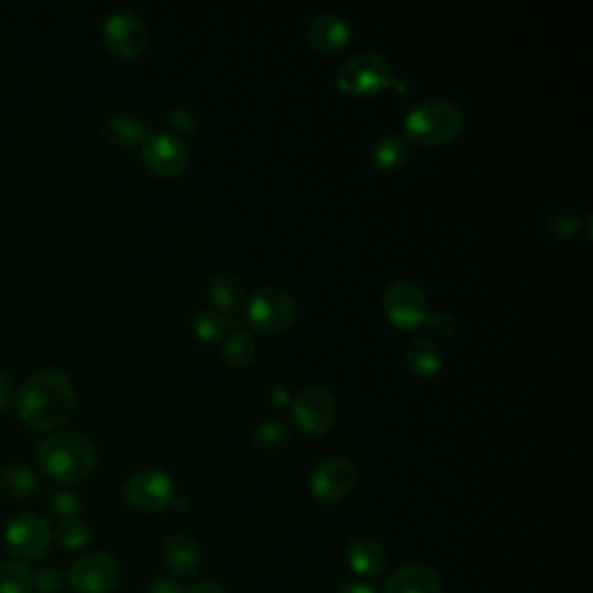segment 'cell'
Listing matches in <instances>:
<instances>
[{
	"label": "cell",
	"mask_w": 593,
	"mask_h": 593,
	"mask_svg": "<svg viewBox=\"0 0 593 593\" xmlns=\"http://www.w3.org/2000/svg\"><path fill=\"white\" fill-rule=\"evenodd\" d=\"M14 397V385L10 381V376H6V373H0V413H3L10 402Z\"/></svg>",
	"instance_id": "cell-35"
},
{
	"label": "cell",
	"mask_w": 593,
	"mask_h": 593,
	"mask_svg": "<svg viewBox=\"0 0 593 593\" xmlns=\"http://www.w3.org/2000/svg\"><path fill=\"white\" fill-rule=\"evenodd\" d=\"M123 498L140 513H161L174 501V482L165 471L144 469L125 480Z\"/></svg>",
	"instance_id": "cell-8"
},
{
	"label": "cell",
	"mask_w": 593,
	"mask_h": 593,
	"mask_svg": "<svg viewBox=\"0 0 593 593\" xmlns=\"http://www.w3.org/2000/svg\"><path fill=\"white\" fill-rule=\"evenodd\" d=\"M237 327V318L216 309H205L193 318L195 334L205 341H221Z\"/></svg>",
	"instance_id": "cell-24"
},
{
	"label": "cell",
	"mask_w": 593,
	"mask_h": 593,
	"mask_svg": "<svg viewBox=\"0 0 593 593\" xmlns=\"http://www.w3.org/2000/svg\"><path fill=\"white\" fill-rule=\"evenodd\" d=\"M358 471L345 457H329L314 469L309 490L322 503H339L355 490Z\"/></svg>",
	"instance_id": "cell-11"
},
{
	"label": "cell",
	"mask_w": 593,
	"mask_h": 593,
	"mask_svg": "<svg viewBox=\"0 0 593 593\" xmlns=\"http://www.w3.org/2000/svg\"><path fill=\"white\" fill-rule=\"evenodd\" d=\"M410 156L408 142L399 135H385L371 149V163L381 172H397Z\"/></svg>",
	"instance_id": "cell-22"
},
{
	"label": "cell",
	"mask_w": 593,
	"mask_h": 593,
	"mask_svg": "<svg viewBox=\"0 0 593 593\" xmlns=\"http://www.w3.org/2000/svg\"><path fill=\"white\" fill-rule=\"evenodd\" d=\"M37 466L61 485H75L94 475L98 452L89 438L77 431H54L37 448Z\"/></svg>",
	"instance_id": "cell-2"
},
{
	"label": "cell",
	"mask_w": 593,
	"mask_h": 593,
	"mask_svg": "<svg viewBox=\"0 0 593 593\" xmlns=\"http://www.w3.org/2000/svg\"><path fill=\"white\" fill-rule=\"evenodd\" d=\"M464 125V114L459 107L443 98H429L410 107V112L404 119L406 135L427 146H438L454 140Z\"/></svg>",
	"instance_id": "cell-3"
},
{
	"label": "cell",
	"mask_w": 593,
	"mask_h": 593,
	"mask_svg": "<svg viewBox=\"0 0 593 593\" xmlns=\"http://www.w3.org/2000/svg\"><path fill=\"white\" fill-rule=\"evenodd\" d=\"M293 417L304 433L320 436L329 431V427L337 420L334 394L322 385L304 387L293 402Z\"/></svg>",
	"instance_id": "cell-10"
},
{
	"label": "cell",
	"mask_w": 593,
	"mask_h": 593,
	"mask_svg": "<svg viewBox=\"0 0 593 593\" xmlns=\"http://www.w3.org/2000/svg\"><path fill=\"white\" fill-rule=\"evenodd\" d=\"M102 40L107 50L119 58H135L146 47L149 31L144 19L138 12L117 10L105 19Z\"/></svg>",
	"instance_id": "cell-9"
},
{
	"label": "cell",
	"mask_w": 593,
	"mask_h": 593,
	"mask_svg": "<svg viewBox=\"0 0 593 593\" xmlns=\"http://www.w3.org/2000/svg\"><path fill=\"white\" fill-rule=\"evenodd\" d=\"M37 492V475L24 464L0 469V494L10 503H21Z\"/></svg>",
	"instance_id": "cell-21"
},
{
	"label": "cell",
	"mask_w": 593,
	"mask_h": 593,
	"mask_svg": "<svg viewBox=\"0 0 593 593\" xmlns=\"http://www.w3.org/2000/svg\"><path fill=\"white\" fill-rule=\"evenodd\" d=\"M337 84L350 96H373L394 84V68L383 52L366 50L343 61Z\"/></svg>",
	"instance_id": "cell-4"
},
{
	"label": "cell",
	"mask_w": 593,
	"mask_h": 593,
	"mask_svg": "<svg viewBox=\"0 0 593 593\" xmlns=\"http://www.w3.org/2000/svg\"><path fill=\"white\" fill-rule=\"evenodd\" d=\"M297 304L295 297L281 288V285H267L260 288L246 306V318L251 327L260 334H278L283 329H288L295 320Z\"/></svg>",
	"instance_id": "cell-5"
},
{
	"label": "cell",
	"mask_w": 593,
	"mask_h": 593,
	"mask_svg": "<svg viewBox=\"0 0 593 593\" xmlns=\"http://www.w3.org/2000/svg\"><path fill=\"white\" fill-rule=\"evenodd\" d=\"M223 358L230 366L234 369H246L255 362L257 358V343L255 337L244 327H234L232 332L226 337L223 345Z\"/></svg>",
	"instance_id": "cell-23"
},
{
	"label": "cell",
	"mask_w": 593,
	"mask_h": 593,
	"mask_svg": "<svg viewBox=\"0 0 593 593\" xmlns=\"http://www.w3.org/2000/svg\"><path fill=\"white\" fill-rule=\"evenodd\" d=\"M142 161L153 174L169 179L186 172L190 163V149L182 138L172 133H151V138L142 144Z\"/></svg>",
	"instance_id": "cell-12"
},
{
	"label": "cell",
	"mask_w": 593,
	"mask_h": 593,
	"mask_svg": "<svg viewBox=\"0 0 593 593\" xmlns=\"http://www.w3.org/2000/svg\"><path fill=\"white\" fill-rule=\"evenodd\" d=\"M105 138L119 149H135L151 138V125L135 114H117L105 123Z\"/></svg>",
	"instance_id": "cell-18"
},
{
	"label": "cell",
	"mask_w": 593,
	"mask_h": 593,
	"mask_svg": "<svg viewBox=\"0 0 593 593\" xmlns=\"http://www.w3.org/2000/svg\"><path fill=\"white\" fill-rule=\"evenodd\" d=\"M337 593H378V591L373 589L371 584H366V582H348Z\"/></svg>",
	"instance_id": "cell-37"
},
{
	"label": "cell",
	"mask_w": 593,
	"mask_h": 593,
	"mask_svg": "<svg viewBox=\"0 0 593 593\" xmlns=\"http://www.w3.org/2000/svg\"><path fill=\"white\" fill-rule=\"evenodd\" d=\"M427 322L431 327V332L438 334V337H452L457 332V327H459L457 318L450 311H438V314L429 316Z\"/></svg>",
	"instance_id": "cell-32"
},
{
	"label": "cell",
	"mask_w": 593,
	"mask_h": 593,
	"mask_svg": "<svg viewBox=\"0 0 593 593\" xmlns=\"http://www.w3.org/2000/svg\"><path fill=\"white\" fill-rule=\"evenodd\" d=\"M549 228H552L559 237L568 239V237H573L582 228V218H580V213L575 209L561 207V209L552 211V216H549Z\"/></svg>",
	"instance_id": "cell-29"
},
{
	"label": "cell",
	"mask_w": 593,
	"mask_h": 593,
	"mask_svg": "<svg viewBox=\"0 0 593 593\" xmlns=\"http://www.w3.org/2000/svg\"><path fill=\"white\" fill-rule=\"evenodd\" d=\"M406 364L410 366L417 376H436L443 366V355L441 348L436 345L433 339L429 337H413V341L406 348Z\"/></svg>",
	"instance_id": "cell-20"
},
{
	"label": "cell",
	"mask_w": 593,
	"mask_h": 593,
	"mask_svg": "<svg viewBox=\"0 0 593 593\" xmlns=\"http://www.w3.org/2000/svg\"><path fill=\"white\" fill-rule=\"evenodd\" d=\"M202 563L200 545H197L188 534H172L163 542V565L167 568L169 578L186 580L197 573Z\"/></svg>",
	"instance_id": "cell-15"
},
{
	"label": "cell",
	"mask_w": 593,
	"mask_h": 593,
	"mask_svg": "<svg viewBox=\"0 0 593 593\" xmlns=\"http://www.w3.org/2000/svg\"><path fill=\"white\" fill-rule=\"evenodd\" d=\"M260 402L265 404L270 410H281L285 406H290V392L285 385L272 383V385H267L265 389L260 392Z\"/></svg>",
	"instance_id": "cell-31"
},
{
	"label": "cell",
	"mask_w": 593,
	"mask_h": 593,
	"mask_svg": "<svg viewBox=\"0 0 593 593\" xmlns=\"http://www.w3.org/2000/svg\"><path fill=\"white\" fill-rule=\"evenodd\" d=\"M65 580L56 568H40L33 573V591L37 593H61Z\"/></svg>",
	"instance_id": "cell-30"
},
{
	"label": "cell",
	"mask_w": 593,
	"mask_h": 593,
	"mask_svg": "<svg viewBox=\"0 0 593 593\" xmlns=\"http://www.w3.org/2000/svg\"><path fill=\"white\" fill-rule=\"evenodd\" d=\"M348 40H350V26L341 14L322 12L316 19H311L309 42L318 52L322 54L341 52L348 45Z\"/></svg>",
	"instance_id": "cell-16"
},
{
	"label": "cell",
	"mask_w": 593,
	"mask_h": 593,
	"mask_svg": "<svg viewBox=\"0 0 593 593\" xmlns=\"http://www.w3.org/2000/svg\"><path fill=\"white\" fill-rule=\"evenodd\" d=\"M121 582V563L107 552H89L75 559L68 584L77 593H112Z\"/></svg>",
	"instance_id": "cell-7"
},
{
	"label": "cell",
	"mask_w": 593,
	"mask_h": 593,
	"mask_svg": "<svg viewBox=\"0 0 593 593\" xmlns=\"http://www.w3.org/2000/svg\"><path fill=\"white\" fill-rule=\"evenodd\" d=\"M17 413L31 429L56 431L70 420L77 394L70 376L61 369H37L14 394Z\"/></svg>",
	"instance_id": "cell-1"
},
{
	"label": "cell",
	"mask_w": 593,
	"mask_h": 593,
	"mask_svg": "<svg viewBox=\"0 0 593 593\" xmlns=\"http://www.w3.org/2000/svg\"><path fill=\"white\" fill-rule=\"evenodd\" d=\"M6 547L8 552L21 561H40L50 552V545L54 540V529L47 517L24 513L17 515L6 526Z\"/></svg>",
	"instance_id": "cell-6"
},
{
	"label": "cell",
	"mask_w": 593,
	"mask_h": 593,
	"mask_svg": "<svg viewBox=\"0 0 593 593\" xmlns=\"http://www.w3.org/2000/svg\"><path fill=\"white\" fill-rule=\"evenodd\" d=\"M385 314L387 318L404 329L420 327L429 318V304L425 293L410 281H394L385 290Z\"/></svg>",
	"instance_id": "cell-13"
},
{
	"label": "cell",
	"mask_w": 593,
	"mask_h": 593,
	"mask_svg": "<svg viewBox=\"0 0 593 593\" xmlns=\"http://www.w3.org/2000/svg\"><path fill=\"white\" fill-rule=\"evenodd\" d=\"M0 593H33V570L17 559L0 561Z\"/></svg>",
	"instance_id": "cell-27"
},
{
	"label": "cell",
	"mask_w": 593,
	"mask_h": 593,
	"mask_svg": "<svg viewBox=\"0 0 593 593\" xmlns=\"http://www.w3.org/2000/svg\"><path fill=\"white\" fill-rule=\"evenodd\" d=\"M348 568L360 578H381L387 565V554L381 542L371 538H355L345 547Z\"/></svg>",
	"instance_id": "cell-17"
},
{
	"label": "cell",
	"mask_w": 593,
	"mask_h": 593,
	"mask_svg": "<svg viewBox=\"0 0 593 593\" xmlns=\"http://www.w3.org/2000/svg\"><path fill=\"white\" fill-rule=\"evenodd\" d=\"M149 593H186L182 580L169 578V575H158L153 578L149 584Z\"/></svg>",
	"instance_id": "cell-34"
},
{
	"label": "cell",
	"mask_w": 593,
	"mask_h": 593,
	"mask_svg": "<svg viewBox=\"0 0 593 593\" xmlns=\"http://www.w3.org/2000/svg\"><path fill=\"white\" fill-rule=\"evenodd\" d=\"M186 593H226V589L213 580H200V582H195Z\"/></svg>",
	"instance_id": "cell-36"
},
{
	"label": "cell",
	"mask_w": 593,
	"mask_h": 593,
	"mask_svg": "<svg viewBox=\"0 0 593 593\" xmlns=\"http://www.w3.org/2000/svg\"><path fill=\"white\" fill-rule=\"evenodd\" d=\"M288 443H290V431H288V425L281 422V420L262 422V425H257V429L253 433V446L262 454H270V457L285 452Z\"/></svg>",
	"instance_id": "cell-25"
},
{
	"label": "cell",
	"mask_w": 593,
	"mask_h": 593,
	"mask_svg": "<svg viewBox=\"0 0 593 593\" xmlns=\"http://www.w3.org/2000/svg\"><path fill=\"white\" fill-rule=\"evenodd\" d=\"M169 123L174 130H179V133H195L197 121L193 119V114L184 107H174L169 112Z\"/></svg>",
	"instance_id": "cell-33"
},
{
	"label": "cell",
	"mask_w": 593,
	"mask_h": 593,
	"mask_svg": "<svg viewBox=\"0 0 593 593\" xmlns=\"http://www.w3.org/2000/svg\"><path fill=\"white\" fill-rule=\"evenodd\" d=\"M54 538L63 549H68V552H79V549H84L91 542L94 529H91V524L79 515L70 519H61L54 531Z\"/></svg>",
	"instance_id": "cell-26"
},
{
	"label": "cell",
	"mask_w": 593,
	"mask_h": 593,
	"mask_svg": "<svg viewBox=\"0 0 593 593\" xmlns=\"http://www.w3.org/2000/svg\"><path fill=\"white\" fill-rule=\"evenodd\" d=\"M47 510L56 517V519H70V517H79L81 515V501L75 492L68 490H56L47 496L45 501Z\"/></svg>",
	"instance_id": "cell-28"
},
{
	"label": "cell",
	"mask_w": 593,
	"mask_h": 593,
	"mask_svg": "<svg viewBox=\"0 0 593 593\" xmlns=\"http://www.w3.org/2000/svg\"><path fill=\"white\" fill-rule=\"evenodd\" d=\"M383 593H446V586L431 565L413 561L392 570Z\"/></svg>",
	"instance_id": "cell-14"
},
{
	"label": "cell",
	"mask_w": 593,
	"mask_h": 593,
	"mask_svg": "<svg viewBox=\"0 0 593 593\" xmlns=\"http://www.w3.org/2000/svg\"><path fill=\"white\" fill-rule=\"evenodd\" d=\"M209 297H211V301L216 306V311L234 316L241 309V304H244V299H246L244 283H241L239 276H234L230 272L216 274L211 278V283H209Z\"/></svg>",
	"instance_id": "cell-19"
}]
</instances>
